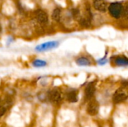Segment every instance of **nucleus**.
<instances>
[{"label":"nucleus","mask_w":128,"mask_h":127,"mask_svg":"<svg viewBox=\"0 0 128 127\" xmlns=\"http://www.w3.org/2000/svg\"><path fill=\"white\" fill-rule=\"evenodd\" d=\"M128 98V81L122 82V86L116 90L113 95V102L116 104L121 103Z\"/></svg>","instance_id":"nucleus-1"},{"label":"nucleus","mask_w":128,"mask_h":127,"mask_svg":"<svg viewBox=\"0 0 128 127\" xmlns=\"http://www.w3.org/2000/svg\"><path fill=\"white\" fill-rule=\"evenodd\" d=\"M108 10H109L110 15L112 17L116 19H118L119 17L122 16V14L123 4L121 2H118V1L112 2L109 5Z\"/></svg>","instance_id":"nucleus-2"},{"label":"nucleus","mask_w":128,"mask_h":127,"mask_svg":"<svg viewBox=\"0 0 128 127\" xmlns=\"http://www.w3.org/2000/svg\"><path fill=\"white\" fill-rule=\"evenodd\" d=\"M48 96H49V100L55 104L59 103L62 99V92L58 88H54L50 91H49Z\"/></svg>","instance_id":"nucleus-3"},{"label":"nucleus","mask_w":128,"mask_h":127,"mask_svg":"<svg viewBox=\"0 0 128 127\" xmlns=\"http://www.w3.org/2000/svg\"><path fill=\"white\" fill-rule=\"evenodd\" d=\"M58 41H49L44 43L42 44H40L35 47V50L38 52H44L47 50H50L52 49L56 48L58 46Z\"/></svg>","instance_id":"nucleus-4"},{"label":"nucleus","mask_w":128,"mask_h":127,"mask_svg":"<svg viewBox=\"0 0 128 127\" xmlns=\"http://www.w3.org/2000/svg\"><path fill=\"white\" fill-rule=\"evenodd\" d=\"M34 15H35V18H36L37 21L42 25H45L49 22L48 15L43 10H40V9L36 10L34 12Z\"/></svg>","instance_id":"nucleus-5"},{"label":"nucleus","mask_w":128,"mask_h":127,"mask_svg":"<svg viewBox=\"0 0 128 127\" xmlns=\"http://www.w3.org/2000/svg\"><path fill=\"white\" fill-rule=\"evenodd\" d=\"M99 111V104L95 99H92L87 107V112L91 116H94L98 115Z\"/></svg>","instance_id":"nucleus-6"},{"label":"nucleus","mask_w":128,"mask_h":127,"mask_svg":"<svg viewBox=\"0 0 128 127\" xmlns=\"http://www.w3.org/2000/svg\"><path fill=\"white\" fill-rule=\"evenodd\" d=\"M12 103H13V100L11 97H6L2 101V103L0 105V118L2 117L6 113V112L10 109V107L12 105Z\"/></svg>","instance_id":"nucleus-7"},{"label":"nucleus","mask_w":128,"mask_h":127,"mask_svg":"<svg viewBox=\"0 0 128 127\" xmlns=\"http://www.w3.org/2000/svg\"><path fill=\"white\" fill-rule=\"evenodd\" d=\"M96 91L94 82H90L85 89V98L86 100H90L92 99Z\"/></svg>","instance_id":"nucleus-8"},{"label":"nucleus","mask_w":128,"mask_h":127,"mask_svg":"<svg viewBox=\"0 0 128 127\" xmlns=\"http://www.w3.org/2000/svg\"><path fill=\"white\" fill-rule=\"evenodd\" d=\"M94 7L99 12L104 13L107 10V2L106 0H94L93 1Z\"/></svg>","instance_id":"nucleus-9"},{"label":"nucleus","mask_w":128,"mask_h":127,"mask_svg":"<svg viewBox=\"0 0 128 127\" xmlns=\"http://www.w3.org/2000/svg\"><path fill=\"white\" fill-rule=\"evenodd\" d=\"M67 100L70 103H76L78 101V93L76 90H71L66 94Z\"/></svg>","instance_id":"nucleus-10"},{"label":"nucleus","mask_w":128,"mask_h":127,"mask_svg":"<svg viewBox=\"0 0 128 127\" xmlns=\"http://www.w3.org/2000/svg\"><path fill=\"white\" fill-rule=\"evenodd\" d=\"M114 62L117 66H120V67L128 66V58L125 56L116 57L114 60Z\"/></svg>","instance_id":"nucleus-11"},{"label":"nucleus","mask_w":128,"mask_h":127,"mask_svg":"<svg viewBox=\"0 0 128 127\" xmlns=\"http://www.w3.org/2000/svg\"><path fill=\"white\" fill-rule=\"evenodd\" d=\"M76 64L79 66H89L91 64L90 61L87 58H86V57H80V58H79L78 59H76Z\"/></svg>","instance_id":"nucleus-12"},{"label":"nucleus","mask_w":128,"mask_h":127,"mask_svg":"<svg viewBox=\"0 0 128 127\" xmlns=\"http://www.w3.org/2000/svg\"><path fill=\"white\" fill-rule=\"evenodd\" d=\"M61 15H62V10L60 8H56L52 13V17L54 20L56 21H59L61 19Z\"/></svg>","instance_id":"nucleus-13"},{"label":"nucleus","mask_w":128,"mask_h":127,"mask_svg":"<svg viewBox=\"0 0 128 127\" xmlns=\"http://www.w3.org/2000/svg\"><path fill=\"white\" fill-rule=\"evenodd\" d=\"M32 65L35 67H43L46 65V62L43 60H39V59H35L32 62Z\"/></svg>","instance_id":"nucleus-14"},{"label":"nucleus","mask_w":128,"mask_h":127,"mask_svg":"<svg viewBox=\"0 0 128 127\" xmlns=\"http://www.w3.org/2000/svg\"><path fill=\"white\" fill-rule=\"evenodd\" d=\"M122 16L128 20V2H126L124 4H123V10Z\"/></svg>","instance_id":"nucleus-15"},{"label":"nucleus","mask_w":128,"mask_h":127,"mask_svg":"<svg viewBox=\"0 0 128 127\" xmlns=\"http://www.w3.org/2000/svg\"><path fill=\"white\" fill-rule=\"evenodd\" d=\"M49 92H40L38 94V98L40 101H45V100H49V96H48Z\"/></svg>","instance_id":"nucleus-16"},{"label":"nucleus","mask_w":128,"mask_h":127,"mask_svg":"<svg viewBox=\"0 0 128 127\" xmlns=\"http://www.w3.org/2000/svg\"><path fill=\"white\" fill-rule=\"evenodd\" d=\"M98 64H99L100 65H104V64H105L106 63V60L105 57H104V58H101V59L98 60Z\"/></svg>","instance_id":"nucleus-17"},{"label":"nucleus","mask_w":128,"mask_h":127,"mask_svg":"<svg viewBox=\"0 0 128 127\" xmlns=\"http://www.w3.org/2000/svg\"><path fill=\"white\" fill-rule=\"evenodd\" d=\"M2 25H1V24H0V33L2 32Z\"/></svg>","instance_id":"nucleus-18"},{"label":"nucleus","mask_w":128,"mask_h":127,"mask_svg":"<svg viewBox=\"0 0 128 127\" xmlns=\"http://www.w3.org/2000/svg\"><path fill=\"white\" fill-rule=\"evenodd\" d=\"M0 103H1V98H0Z\"/></svg>","instance_id":"nucleus-19"}]
</instances>
